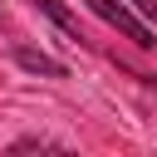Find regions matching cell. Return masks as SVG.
Masks as SVG:
<instances>
[{
    "label": "cell",
    "mask_w": 157,
    "mask_h": 157,
    "mask_svg": "<svg viewBox=\"0 0 157 157\" xmlns=\"http://www.w3.org/2000/svg\"><path fill=\"white\" fill-rule=\"evenodd\" d=\"M83 5H88V10H93L103 25H113L123 39H132L137 49H157V34H152V29H147V25H142V20H137V15H132L123 0H83Z\"/></svg>",
    "instance_id": "cell-1"
},
{
    "label": "cell",
    "mask_w": 157,
    "mask_h": 157,
    "mask_svg": "<svg viewBox=\"0 0 157 157\" xmlns=\"http://www.w3.org/2000/svg\"><path fill=\"white\" fill-rule=\"evenodd\" d=\"M10 59L25 69V74H39V78H69V64H59V59H49L44 49H29V44H15L10 49Z\"/></svg>",
    "instance_id": "cell-2"
},
{
    "label": "cell",
    "mask_w": 157,
    "mask_h": 157,
    "mask_svg": "<svg viewBox=\"0 0 157 157\" xmlns=\"http://www.w3.org/2000/svg\"><path fill=\"white\" fill-rule=\"evenodd\" d=\"M34 10H39V15H49V20H54V25H59V29L69 34V39H78V44H88V34H83V25H78V15H74V10L64 5V0H34Z\"/></svg>",
    "instance_id": "cell-3"
},
{
    "label": "cell",
    "mask_w": 157,
    "mask_h": 157,
    "mask_svg": "<svg viewBox=\"0 0 157 157\" xmlns=\"http://www.w3.org/2000/svg\"><path fill=\"white\" fill-rule=\"evenodd\" d=\"M20 152H64V142H54V137H39V132H29V137H15V142H10V157H20Z\"/></svg>",
    "instance_id": "cell-4"
},
{
    "label": "cell",
    "mask_w": 157,
    "mask_h": 157,
    "mask_svg": "<svg viewBox=\"0 0 157 157\" xmlns=\"http://www.w3.org/2000/svg\"><path fill=\"white\" fill-rule=\"evenodd\" d=\"M132 10H137L142 20H157V0H132Z\"/></svg>",
    "instance_id": "cell-5"
}]
</instances>
